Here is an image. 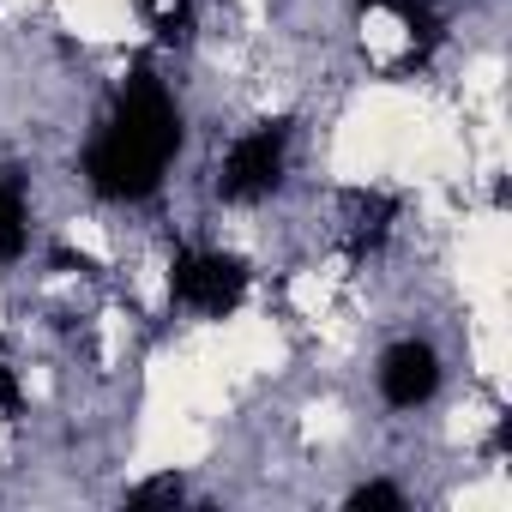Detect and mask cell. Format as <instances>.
I'll return each mask as SVG.
<instances>
[{
    "label": "cell",
    "mask_w": 512,
    "mask_h": 512,
    "mask_svg": "<svg viewBox=\"0 0 512 512\" xmlns=\"http://www.w3.org/2000/svg\"><path fill=\"white\" fill-rule=\"evenodd\" d=\"M290 145H296L290 121H253L247 133H235L217 163V199H229V205L272 199L290 175Z\"/></svg>",
    "instance_id": "obj_2"
},
{
    "label": "cell",
    "mask_w": 512,
    "mask_h": 512,
    "mask_svg": "<svg viewBox=\"0 0 512 512\" xmlns=\"http://www.w3.org/2000/svg\"><path fill=\"white\" fill-rule=\"evenodd\" d=\"M181 494H187L181 476H151V482H139L127 500H133V506H151V500H181Z\"/></svg>",
    "instance_id": "obj_9"
},
{
    "label": "cell",
    "mask_w": 512,
    "mask_h": 512,
    "mask_svg": "<svg viewBox=\"0 0 512 512\" xmlns=\"http://www.w3.org/2000/svg\"><path fill=\"white\" fill-rule=\"evenodd\" d=\"M350 506H356V512H368V506L398 512V506H404V488H392V482H362V488H350Z\"/></svg>",
    "instance_id": "obj_8"
},
{
    "label": "cell",
    "mask_w": 512,
    "mask_h": 512,
    "mask_svg": "<svg viewBox=\"0 0 512 512\" xmlns=\"http://www.w3.org/2000/svg\"><path fill=\"white\" fill-rule=\"evenodd\" d=\"M25 410V386H19V368L13 362H0V422L19 416Z\"/></svg>",
    "instance_id": "obj_10"
},
{
    "label": "cell",
    "mask_w": 512,
    "mask_h": 512,
    "mask_svg": "<svg viewBox=\"0 0 512 512\" xmlns=\"http://www.w3.org/2000/svg\"><path fill=\"white\" fill-rule=\"evenodd\" d=\"M175 151H181V109H175L169 85L157 73H133L115 91L97 139L85 145V181L97 199L133 205L163 187Z\"/></svg>",
    "instance_id": "obj_1"
},
{
    "label": "cell",
    "mask_w": 512,
    "mask_h": 512,
    "mask_svg": "<svg viewBox=\"0 0 512 512\" xmlns=\"http://www.w3.org/2000/svg\"><path fill=\"white\" fill-rule=\"evenodd\" d=\"M193 13H199V0H151V25L163 43H181L193 31Z\"/></svg>",
    "instance_id": "obj_7"
},
{
    "label": "cell",
    "mask_w": 512,
    "mask_h": 512,
    "mask_svg": "<svg viewBox=\"0 0 512 512\" xmlns=\"http://www.w3.org/2000/svg\"><path fill=\"white\" fill-rule=\"evenodd\" d=\"M31 253V205L19 181H0V266H19Z\"/></svg>",
    "instance_id": "obj_6"
},
{
    "label": "cell",
    "mask_w": 512,
    "mask_h": 512,
    "mask_svg": "<svg viewBox=\"0 0 512 512\" xmlns=\"http://www.w3.org/2000/svg\"><path fill=\"white\" fill-rule=\"evenodd\" d=\"M169 302L199 320H229L247 302V266L223 247H181L169 260Z\"/></svg>",
    "instance_id": "obj_3"
},
{
    "label": "cell",
    "mask_w": 512,
    "mask_h": 512,
    "mask_svg": "<svg viewBox=\"0 0 512 512\" xmlns=\"http://www.w3.org/2000/svg\"><path fill=\"white\" fill-rule=\"evenodd\" d=\"M434 392H440V350L422 338H398L380 356V398L392 410H422L434 404Z\"/></svg>",
    "instance_id": "obj_4"
},
{
    "label": "cell",
    "mask_w": 512,
    "mask_h": 512,
    "mask_svg": "<svg viewBox=\"0 0 512 512\" xmlns=\"http://www.w3.org/2000/svg\"><path fill=\"white\" fill-rule=\"evenodd\" d=\"M344 223H350V253H374L398 223V199L392 193H356Z\"/></svg>",
    "instance_id": "obj_5"
}]
</instances>
